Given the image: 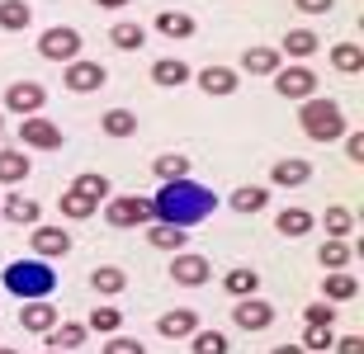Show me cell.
I'll return each mask as SVG.
<instances>
[{
  "mask_svg": "<svg viewBox=\"0 0 364 354\" xmlns=\"http://www.w3.org/2000/svg\"><path fill=\"white\" fill-rule=\"evenodd\" d=\"M151 213L156 222H171V227H185L194 232L203 218H213L218 213V194L208 184H194V179H161V189L151 199Z\"/></svg>",
  "mask_w": 364,
  "mask_h": 354,
  "instance_id": "1",
  "label": "cell"
},
{
  "mask_svg": "<svg viewBox=\"0 0 364 354\" xmlns=\"http://www.w3.org/2000/svg\"><path fill=\"white\" fill-rule=\"evenodd\" d=\"M5 293H14L19 302H33V298H48L57 288V270L48 265V260H14V265H5Z\"/></svg>",
  "mask_w": 364,
  "mask_h": 354,
  "instance_id": "2",
  "label": "cell"
},
{
  "mask_svg": "<svg viewBox=\"0 0 364 354\" xmlns=\"http://www.w3.org/2000/svg\"><path fill=\"white\" fill-rule=\"evenodd\" d=\"M298 128H303L312 142H341V137H346V109H341L336 99L308 95L298 104Z\"/></svg>",
  "mask_w": 364,
  "mask_h": 354,
  "instance_id": "3",
  "label": "cell"
},
{
  "mask_svg": "<svg viewBox=\"0 0 364 354\" xmlns=\"http://www.w3.org/2000/svg\"><path fill=\"white\" fill-rule=\"evenodd\" d=\"M105 222L119 227V232H128V227H147V222H156V213H151V199L119 194V199H105Z\"/></svg>",
  "mask_w": 364,
  "mask_h": 354,
  "instance_id": "4",
  "label": "cell"
},
{
  "mask_svg": "<svg viewBox=\"0 0 364 354\" xmlns=\"http://www.w3.org/2000/svg\"><path fill=\"white\" fill-rule=\"evenodd\" d=\"M38 57H48V62H57V67L76 62V57H81V28H67V24L43 28V38H38Z\"/></svg>",
  "mask_w": 364,
  "mask_h": 354,
  "instance_id": "5",
  "label": "cell"
},
{
  "mask_svg": "<svg viewBox=\"0 0 364 354\" xmlns=\"http://www.w3.org/2000/svg\"><path fill=\"white\" fill-rule=\"evenodd\" d=\"M105 81H109V71L100 67V62H90V57H76V62L62 67V85H67L71 95H90V90H100Z\"/></svg>",
  "mask_w": 364,
  "mask_h": 354,
  "instance_id": "6",
  "label": "cell"
},
{
  "mask_svg": "<svg viewBox=\"0 0 364 354\" xmlns=\"http://www.w3.org/2000/svg\"><path fill=\"white\" fill-rule=\"evenodd\" d=\"M19 142H24V147H33V151H57L67 137H62V128H57L53 118H38V114H33V118L19 123Z\"/></svg>",
  "mask_w": 364,
  "mask_h": 354,
  "instance_id": "7",
  "label": "cell"
},
{
  "mask_svg": "<svg viewBox=\"0 0 364 354\" xmlns=\"http://www.w3.org/2000/svg\"><path fill=\"white\" fill-rule=\"evenodd\" d=\"M43 104H48V90H43L38 81H14L10 90H5V109L19 114V118H33Z\"/></svg>",
  "mask_w": 364,
  "mask_h": 354,
  "instance_id": "8",
  "label": "cell"
},
{
  "mask_svg": "<svg viewBox=\"0 0 364 354\" xmlns=\"http://www.w3.org/2000/svg\"><path fill=\"white\" fill-rule=\"evenodd\" d=\"M274 90L284 99H308V95H317V71L312 67H279L274 71Z\"/></svg>",
  "mask_w": 364,
  "mask_h": 354,
  "instance_id": "9",
  "label": "cell"
},
{
  "mask_svg": "<svg viewBox=\"0 0 364 354\" xmlns=\"http://www.w3.org/2000/svg\"><path fill=\"white\" fill-rule=\"evenodd\" d=\"M208 274H213L208 255H189V250H176V255H171V279H176V284L199 288V284H208Z\"/></svg>",
  "mask_w": 364,
  "mask_h": 354,
  "instance_id": "10",
  "label": "cell"
},
{
  "mask_svg": "<svg viewBox=\"0 0 364 354\" xmlns=\"http://www.w3.org/2000/svg\"><path fill=\"white\" fill-rule=\"evenodd\" d=\"M232 321H237V331H265L274 321V307L265 298H237V307H232Z\"/></svg>",
  "mask_w": 364,
  "mask_h": 354,
  "instance_id": "11",
  "label": "cell"
},
{
  "mask_svg": "<svg viewBox=\"0 0 364 354\" xmlns=\"http://www.w3.org/2000/svg\"><path fill=\"white\" fill-rule=\"evenodd\" d=\"M312 179V161H303V156H284V161L270 165V184H279V189H303Z\"/></svg>",
  "mask_w": 364,
  "mask_h": 354,
  "instance_id": "12",
  "label": "cell"
},
{
  "mask_svg": "<svg viewBox=\"0 0 364 354\" xmlns=\"http://www.w3.org/2000/svg\"><path fill=\"white\" fill-rule=\"evenodd\" d=\"M28 245H33V255H38V260H57V255H67V250H71V232H67V227H33Z\"/></svg>",
  "mask_w": 364,
  "mask_h": 354,
  "instance_id": "13",
  "label": "cell"
},
{
  "mask_svg": "<svg viewBox=\"0 0 364 354\" xmlns=\"http://www.w3.org/2000/svg\"><path fill=\"white\" fill-rule=\"evenodd\" d=\"M151 81L161 85V90H180V85L194 81V67L180 62V57H161V62H151Z\"/></svg>",
  "mask_w": 364,
  "mask_h": 354,
  "instance_id": "14",
  "label": "cell"
},
{
  "mask_svg": "<svg viewBox=\"0 0 364 354\" xmlns=\"http://www.w3.org/2000/svg\"><path fill=\"white\" fill-rule=\"evenodd\" d=\"M19 326L24 331H33V336H43V331H53L57 326V307L48 298H33V302H24L19 307Z\"/></svg>",
  "mask_w": 364,
  "mask_h": 354,
  "instance_id": "15",
  "label": "cell"
},
{
  "mask_svg": "<svg viewBox=\"0 0 364 354\" xmlns=\"http://www.w3.org/2000/svg\"><path fill=\"white\" fill-rule=\"evenodd\" d=\"M156 331H161L166 341H185V336H194V331H199V312H194V307H176V312H161Z\"/></svg>",
  "mask_w": 364,
  "mask_h": 354,
  "instance_id": "16",
  "label": "cell"
},
{
  "mask_svg": "<svg viewBox=\"0 0 364 354\" xmlns=\"http://www.w3.org/2000/svg\"><path fill=\"white\" fill-rule=\"evenodd\" d=\"M85 336H90V326H81V321H57L53 331H43V341H48V350H81Z\"/></svg>",
  "mask_w": 364,
  "mask_h": 354,
  "instance_id": "17",
  "label": "cell"
},
{
  "mask_svg": "<svg viewBox=\"0 0 364 354\" xmlns=\"http://www.w3.org/2000/svg\"><path fill=\"white\" fill-rule=\"evenodd\" d=\"M185 241H189V232L185 227H171V222H147V245L151 250H185Z\"/></svg>",
  "mask_w": 364,
  "mask_h": 354,
  "instance_id": "18",
  "label": "cell"
},
{
  "mask_svg": "<svg viewBox=\"0 0 364 354\" xmlns=\"http://www.w3.org/2000/svg\"><path fill=\"white\" fill-rule=\"evenodd\" d=\"M228 204H232V213H242V218H251V213H260V208L270 204V189H265V184H237Z\"/></svg>",
  "mask_w": 364,
  "mask_h": 354,
  "instance_id": "19",
  "label": "cell"
},
{
  "mask_svg": "<svg viewBox=\"0 0 364 354\" xmlns=\"http://www.w3.org/2000/svg\"><path fill=\"white\" fill-rule=\"evenodd\" d=\"M194 81H199L203 95H232L237 90V71L232 67H203V71H194Z\"/></svg>",
  "mask_w": 364,
  "mask_h": 354,
  "instance_id": "20",
  "label": "cell"
},
{
  "mask_svg": "<svg viewBox=\"0 0 364 354\" xmlns=\"http://www.w3.org/2000/svg\"><path fill=\"white\" fill-rule=\"evenodd\" d=\"M312 227H317V218H312L308 208H284L279 218H274V232L289 236V241H298V236H308Z\"/></svg>",
  "mask_w": 364,
  "mask_h": 354,
  "instance_id": "21",
  "label": "cell"
},
{
  "mask_svg": "<svg viewBox=\"0 0 364 354\" xmlns=\"http://www.w3.org/2000/svg\"><path fill=\"white\" fill-rule=\"evenodd\" d=\"M242 67L251 71V76H274V71L284 67V52H279V48H246Z\"/></svg>",
  "mask_w": 364,
  "mask_h": 354,
  "instance_id": "22",
  "label": "cell"
},
{
  "mask_svg": "<svg viewBox=\"0 0 364 354\" xmlns=\"http://www.w3.org/2000/svg\"><path fill=\"white\" fill-rule=\"evenodd\" d=\"M109 43H114L119 52H142V48H147V28L133 24V19H119V24L109 28Z\"/></svg>",
  "mask_w": 364,
  "mask_h": 354,
  "instance_id": "23",
  "label": "cell"
},
{
  "mask_svg": "<svg viewBox=\"0 0 364 354\" xmlns=\"http://www.w3.org/2000/svg\"><path fill=\"white\" fill-rule=\"evenodd\" d=\"M317 260H322V270H326V274L350 270L355 245H350V241H336V236H326V241H322V250H317Z\"/></svg>",
  "mask_w": 364,
  "mask_h": 354,
  "instance_id": "24",
  "label": "cell"
},
{
  "mask_svg": "<svg viewBox=\"0 0 364 354\" xmlns=\"http://www.w3.org/2000/svg\"><path fill=\"white\" fill-rule=\"evenodd\" d=\"M28 151H14V147H0V184H19L28 179Z\"/></svg>",
  "mask_w": 364,
  "mask_h": 354,
  "instance_id": "25",
  "label": "cell"
},
{
  "mask_svg": "<svg viewBox=\"0 0 364 354\" xmlns=\"http://www.w3.org/2000/svg\"><path fill=\"white\" fill-rule=\"evenodd\" d=\"M260 288V274L251 270V265H242V270H228L223 274V293H232V298H251Z\"/></svg>",
  "mask_w": 364,
  "mask_h": 354,
  "instance_id": "26",
  "label": "cell"
},
{
  "mask_svg": "<svg viewBox=\"0 0 364 354\" xmlns=\"http://www.w3.org/2000/svg\"><path fill=\"white\" fill-rule=\"evenodd\" d=\"M33 24V10H28V0H0V28L5 33H19V28Z\"/></svg>",
  "mask_w": 364,
  "mask_h": 354,
  "instance_id": "27",
  "label": "cell"
},
{
  "mask_svg": "<svg viewBox=\"0 0 364 354\" xmlns=\"http://www.w3.org/2000/svg\"><path fill=\"white\" fill-rule=\"evenodd\" d=\"M156 33H166V38H194V14L161 10L156 14Z\"/></svg>",
  "mask_w": 364,
  "mask_h": 354,
  "instance_id": "28",
  "label": "cell"
},
{
  "mask_svg": "<svg viewBox=\"0 0 364 354\" xmlns=\"http://www.w3.org/2000/svg\"><path fill=\"white\" fill-rule=\"evenodd\" d=\"M279 52H289V57H312V52H317V33H312V28H284Z\"/></svg>",
  "mask_w": 364,
  "mask_h": 354,
  "instance_id": "29",
  "label": "cell"
},
{
  "mask_svg": "<svg viewBox=\"0 0 364 354\" xmlns=\"http://www.w3.org/2000/svg\"><path fill=\"white\" fill-rule=\"evenodd\" d=\"M100 128H105L109 137H119V142L123 137H137V114L133 109H109L105 118H100Z\"/></svg>",
  "mask_w": 364,
  "mask_h": 354,
  "instance_id": "30",
  "label": "cell"
},
{
  "mask_svg": "<svg viewBox=\"0 0 364 354\" xmlns=\"http://www.w3.org/2000/svg\"><path fill=\"white\" fill-rule=\"evenodd\" d=\"M0 213H5V218L10 222H38V199H24V194H10V199H5V204H0Z\"/></svg>",
  "mask_w": 364,
  "mask_h": 354,
  "instance_id": "31",
  "label": "cell"
},
{
  "mask_svg": "<svg viewBox=\"0 0 364 354\" xmlns=\"http://www.w3.org/2000/svg\"><path fill=\"white\" fill-rule=\"evenodd\" d=\"M326 302H350L355 293H360V284H355V274H346V270H336V274H326Z\"/></svg>",
  "mask_w": 364,
  "mask_h": 354,
  "instance_id": "32",
  "label": "cell"
},
{
  "mask_svg": "<svg viewBox=\"0 0 364 354\" xmlns=\"http://www.w3.org/2000/svg\"><path fill=\"white\" fill-rule=\"evenodd\" d=\"M322 222H326V236H336V241H346V236L355 232V213H350V208H341V204L326 208Z\"/></svg>",
  "mask_w": 364,
  "mask_h": 354,
  "instance_id": "33",
  "label": "cell"
},
{
  "mask_svg": "<svg viewBox=\"0 0 364 354\" xmlns=\"http://www.w3.org/2000/svg\"><path fill=\"white\" fill-rule=\"evenodd\" d=\"M123 284H128V274H123L119 265H100V270L90 274V288H95V293H105V298H109V293H123Z\"/></svg>",
  "mask_w": 364,
  "mask_h": 354,
  "instance_id": "34",
  "label": "cell"
},
{
  "mask_svg": "<svg viewBox=\"0 0 364 354\" xmlns=\"http://www.w3.org/2000/svg\"><path fill=\"white\" fill-rule=\"evenodd\" d=\"M331 67L346 71V76H355V71L364 67V48L360 43H336V48H331Z\"/></svg>",
  "mask_w": 364,
  "mask_h": 354,
  "instance_id": "35",
  "label": "cell"
},
{
  "mask_svg": "<svg viewBox=\"0 0 364 354\" xmlns=\"http://www.w3.org/2000/svg\"><path fill=\"white\" fill-rule=\"evenodd\" d=\"M151 175H156V179H185L189 175V156L166 151V156H156V161H151Z\"/></svg>",
  "mask_w": 364,
  "mask_h": 354,
  "instance_id": "36",
  "label": "cell"
},
{
  "mask_svg": "<svg viewBox=\"0 0 364 354\" xmlns=\"http://www.w3.org/2000/svg\"><path fill=\"white\" fill-rule=\"evenodd\" d=\"M71 194H81V199H90V204H105V199H114L105 175H76V179H71Z\"/></svg>",
  "mask_w": 364,
  "mask_h": 354,
  "instance_id": "37",
  "label": "cell"
},
{
  "mask_svg": "<svg viewBox=\"0 0 364 354\" xmlns=\"http://www.w3.org/2000/svg\"><path fill=\"white\" fill-rule=\"evenodd\" d=\"M298 345H303V350H308V354H326V350H331V345H336V331H331V326H308V331H303V341H298Z\"/></svg>",
  "mask_w": 364,
  "mask_h": 354,
  "instance_id": "38",
  "label": "cell"
},
{
  "mask_svg": "<svg viewBox=\"0 0 364 354\" xmlns=\"http://www.w3.org/2000/svg\"><path fill=\"white\" fill-rule=\"evenodd\" d=\"M100 213V204H90V199H81V194H62V218H76V222H85V218H95Z\"/></svg>",
  "mask_w": 364,
  "mask_h": 354,
  "instance_id": "39",
  "label": "cell"
},
{
  "mask_svg": "<svg viewBox=\"0 0 364 354\" xmlns=\"http://www.w3.org/2000/svg\"><path fill=\"white\" fill-rule=\"evenodd\" d=\"M232 341L223 331H194V354H228Z\"/></svg>",
  "mask_w": 364,
  "mask_h": 354,
  "instance_id": "40",
  "label": "cell"
},
{
  "mask_svg": "<svg viewBox=\"0 0 364 354\" xmlns=\"http://www.w3.org/2000/svg\"><path fill=\"white\" fill-rule=\"evenodd\" d=\"M303 321H308V326H336V302H308V307H303Z\"/></svg>",
  "mask_w": 364,
  "mask_h": 354,
  "instance_id": "41",
  "label": "cell"
},
{
  "mask_svg": "<svg viewBox=\"0 0 364 354\" xmlns=\"http://www.w3.org/2000/svg\"><path fill=\"white\" fill-rule=\"evenodd\" d=\"M119 326H123L119 307H109V302H105V307H95V312H90V331H119Z\"/></svg>",
  "mask_w": 364,
  "mask_h": 354,
  "instance_id": "42",
  "label": "cell"
},
{
  "mask_svg": "<svg viewBox=\"0 0 364 354\" xmlns=\"http://www.w3.org/2000/svg\"><path fill=\"white\" fill-rule=\"evenodd\" d=\"M105 354H147V345L133 341V336H109V341H105Z\"/></svg>",
  "mask_w": 364,
  "mask_h": 354,
  "instance_id": "43",
  "label": "cell"
},
{
  "mask_svg": "<svg viewBox=\"0 0 364 354\" xmlns=\"http://www.w3.org/2000/svg\"><path fill=\"white\" fill-rule=\"evenodd\" d=\"M298 14H331L336 10V0H294Z\"/></svg>",
  "mask_w": 364,
  "mask_h": 354,
  "instance_id": "44",
  "label": "cell"
},
{
  "mask_svg": "<svg viewBox=\"0 0 364 354\" xmlns=\"http://www.w3.org/2000/svg\"><path fill=\"white\" fill-rule=\"evenodd\" d=\"M346 156H350L355 165L364 161V133H350V137H346Z\"/></svg>",
  "mask_w": 364,
  "mask_h": 354,
  "instance_id": "45",
  "label": "cell"
},
{
  "mask_svg": "<svg viewBox=\"0 0 364 354\" xmlns=\"http://www.w3.org/2000/svg\"><path fill=\"white\" fill-rule=\"evenodd\" d=\"M331 350L336 354H364V336H346V341H336Z\"/></svg>",
  "mask_w": 364,
  "mask_h": 354,
  "instance_id": "46",
  "label": "cell"
},
{
  "mask_svg": "<svg viewBox=\"0 0 364 354\" xmlns=\"http://www.w3.org/2000/svg\"><path fill=\"white\" fill-rule=\"evenodd\" d=\"M270 354H308V350H303V345H274Z\"/></svg>",
  "mask_w": 364,
  "mask_h": 354,
  "instance_id": "47",
  "label": "cell"
},
{
  "mask_svg": "<svg viewBox=\"0 0 364 354\" xmlns=\"http://www.w3.org/2000/svg\"><path fill=\"white\" fill-rule=\"evenodd\" d=\"M95 5H100V10H123L128 0H95Z\"/></svg>",
  "mask_w": 364,
  "mask_h": 354,
  "instance_id": "48",
  "label": "cell"
},
{
  "mask_svg": "<svg viewBox=\"0 0 364 354\" xmlns=\"http://www.w3.org/2000/svg\"><path fill=\"white\" fill-rule=\"evenodd\" d=\"M0 133H5V114H0Z\"/></svg>",
  "mask_w": 364,
  "mask_h": 354,
  "instance_id": "49",
  "label": "cell"
},
{
  "mask_svg": "<svg viewBox=\"0 0 364 354\" xmlns=\"http://www.w3.org/2000/svg\"><path fill=\"white\" fill-rule=\"evenodd\" d=\"M0 354H19V350H0Z\"/></svg>",
  "mask_w": 364,
  "mask_h": 354,
  "instance_id": "50",
  "label": "cell"
},
{
  "mask_svg": "<svg viewBox=\"0 0 364 354\" xmlns=\"http://www.w3.org/2000/svg\"><path fill=\"white\" fill-rule=\"evenodd\" d=\"M43 354H62V350H43Z\"/></svg>",
  "mask_w": 364,
  "mask_h": 354,
  "instance_id": "51",
  "label": "cell"
}]
</instances>
